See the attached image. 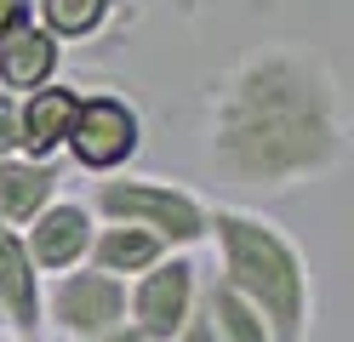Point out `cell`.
I'll list each match as a JSON object with an SVG mask.
<instances>
[{
	"instance_id": "6da1fadb",
	"label": "cell",
	"mask_w": 354,
	"mask_h": 342,
	"mask_svg": "<svg viewBox=\"0 0 354 342\" xmlns=\"http://www.w3.org/2000/svg\"><path fill=\"white\" fill-rule=\"evenodd\" d=\"M348 114L337 75L303 46H263L212 91L206 166L240 194H292L337 171Z\"/></svg>"
},
{
	"instance_id": "7a4b0ae2",
	"label": "cell",
	"mask_w": 354,
	"mask_h": 342,
	"mask_svg": "<svg viewBox=\"0 0 354 342\" xmlns=\"http://www.w3.org/2000/svg\"><path fill=\"white\" fill-rule=\"evenodd\" d=\"M206 234H217V280L234 296H246L274 342H308L315 331V280L303 251L280 234L269 217L217 205L206 211Z\"/></svg>"
},
{
	"instance_id": "3957f363",
	"label": "cell",
	"mask_w": 354,
	"mask_h": 342,
	"mask_svg": "<svg viewBox=\"0 0 354 342\" xmlns=\"http://www.w3.org/2000/svg\"><path fill=\"white\" fill-rule=\"evenodd\" d=\"M97 211L109 222H126V228H143L154 234L166 251L171 245H194L206 240V205L194 200L189 189L160 177H120V182H97Z\"/></svg>"
},
{
	"instance_id": "277c9868",
	"label": "cell",
	"mask_w": 354,
	"mask_h": 342,
	"mask_svg": "<svg viewBox=\"0 0 354 342\" xmlns=\"http://www.w3.org/2000/svg\"><path fill=\"white\" fill-rule=\"evenodd\" d=\"M40 325H52L63 342H97L126 325V285L97 268H69L40 285Z\"/></svg>"
},
{
	"instance_id": "5b68a950",
	"label": "cell",
	"mask_w": 354,
	"mask_h": 342,
	"mask_svg": "<svg viewBox=\"0 0 354 342\" xmlns=\"http://www.w3.org/2000/svg\"><path fill=\"white\" fill-rule=\"evenodd\" d=\"M194 303H201V268L171 251L138 280H126V325H138L154 342H171L177 325L194 314Z\"/></svg>"
},
{
	"instance_id": "8992f818",
	"label": "cell",
	"mask_w": 354,
	"mask_h": 342,
	"mask_svg": "<svg viewBox=\"0 0 354 342\" xmlns=\"http://www.w3.org/2000/svg\"><path fill=\"white\" fill-rule=\"evenodd\" d=\"M63 143H69V154L86 171H115L138 154V114L120 97H80Z\"/></svg>"
},
{
	"instance_id": "52a82bcc",
	"label": "cell",
	"mask_w": 354,
	"mask_h": 342,
	"mask_svg": "<svg viewBox=\"0 0 354 342\" xmlns=\"http://www.w3.org/2000/svg\"><path fill=\"white\" fill-rule=\"evenodd\" d=\"M92 234H97V222H92V211H86V205H75V200H52L46 211L29 222L24 251H29L35 274H69V268L86 263Z\"/></svg>"
},
{
	"instance_id": "ba28073f",
	"label": "cell",
	"mask_w": 354,
	"mask_h": 342,
	"mask_svg": "<svg viewBox=\"0 0 354 342\" xmlns=\"http://www.w3.org/2000/svg\"><path fill=\"white\" fill-rule=\"evenodd\" d=\"M0 314L12 336H40V274L24 251V234L0 222Z\"/></svg>"
},
{
	"instance_id": "9c48e42d",
	"label": "cell",
	"mask_w": 354,
	"mask_h": 342,
	"mask_svg": "<svg viewBox=\"0 0 354 342\" xmlns=\"http://www.w3.org/2000/svg\"><path fill=\"white\" fill-rule=\"evenodd\" d=\"M57 200V166L46 160H0V222H35Z\"/></svg>"
},
{
	"instance_id": "30bf717a",
	"label": "cell",
	"mask_w": 354,
	"mask_h": 342,
	"mask_svg": "<svg viewBox=\"0 0 354 342\" xmlns=\"http://www.w3.org/2000/svg\"><path fill=\"white\" fill-rule=\"evenodd\" d=\"M166 257V245L154 240V234H143V228H126V222H109V228H97L92 234V251H86V268H97V274H109V280H138L143 268H154Z\"/></svg>"
},
{
	"instance_id": "8fae6325",
	"label": "cell",
	"mask_w": 354,
	"mask_h": 342,
	"mask_svg": "<svg viewBox=\"0 0 354 342\" xmlns=\"http://www.w3.org/2000/svg\"><path fill=\"white\" fill-rule=\"evenodd\" d=\"M80 108V91L69 86H40L29 103H17V120H24V149L29 160H46L63 137H69V120Z\"/></svg>"
},
{
	"instance_id": "7c38bea8",
	"label": "cell",
	"mask_w": 354,
	"mask_h": 342,
	"mask_svg": "<svg viewBox=\"0 0 354 342\" xmlns=\"http://www.w3.org/2000/svg\"><path fill=\"white\" fill-rule=\"evenodd\" d=\"M57 68V46L52 35H35V29H12L0 40V86L12 91H40Z\"/></svg>"
},
{
	"instance_id": "4fadbf2b",
	"label": "cell",
	"mask_w": 354,
	"mask_h": 342,
	"mask_svg": "<svg viewBox=\"0 0 354 342\" xmlns=\"http://www.w3.org/2000/svg\"><path fill=\"white\" fill-rule=\"evenodd\" d=\"M201 291H206V314H212L217 342H274V336H269V325L257 319V308L246 303V296H234L223 280H217V274H212Z\"/></svg>"
},
{
	"instance_id": "5bb4252c",
	"label": "cell",
	"mask_w": 354,
	"mask_h": 342,
	"mask_svg": "<svg viewBox=\"0 0 354 342\" xmlns=\"http://www.w3.org/2000/svg\"><path fill=\"white\" fill-rule=\"evenodd\" d=\"M46 6V23L57 35H92L97 23H103V6L109 0H40Z\"/></svg>"
},
{
	"instance_id": "9a60e30c",
	"label": "cell",
	"mask_w": 354,
	"mask_h": 342,
	"mask_svg": "<svg viewBox=\"0 0 354 342\" xmlns=\"http://www.w3.org/2000/svg\"><path fill=\"white\" fill-rule=\"evenodd\" d=\"M206 285V280H201ZM171 342H217V331H212V314H206V291H201V303H194V314L177 325V336Z\"/></svg>"
},
{
	"instance_id": "2e32d148",
	"label": "cell",
	"mask_w": 354,
	"mask_h": 342,
	"mask_svg": "<svg viewBox=\"0 0 354 342\" xmlns=\"http://www.w3.org/2000/svg\"><path fill=\"white\" fill-rule=\"evenodd\" d=\"M24 149V120H17V103L0 97V160H12Z\"/></svg>"
},
{
	"instance_id": "e0dca14e",
	"label": "cell",
	"mask_w": 354,
	"mask_h": 342,
	"mask_svg": "<svg viewBox=\"0 0 354 342\" xmlns=\"http://www.w3.org/2000/svg\"><path fill=\"white\" fill-rule=\"evenodd\" d=\"M24 6H29V0H0V40H6L17 23H24Z\"/></svg>"
},
{
	"instance_id": "ac0fdd59",
	"label": "cell",
	"mask_w": 354,
	"mask_h": 342,
	"mask_svg": "<svg viewBox=\"0 0 354 342\" xmlns=\"http://www.w3.org/2000/svg\"><path fill=\"white\" fill-rule=\"evenodd\" d=\"M97 342H154V336H143L138 325H115V331H109V336H97Z\"/></svg>"
},
{
	"instance_id": "d6986e66",
	"label": "cell",
	"mask_w": 354,
	"mask_h": 342,
	"mask_svg": "<svg viewBox=\"0 0 354 342\" xmlns=\"http://www.w3.org/2000/svg\"><path fill=\"white\" fill-rule=\"evenodd\" d=\"M0 336H12V325H6V314H0Z\"/></svg>"
},
{
	"instance_id": "ffe728a7",
	"label": "cell",
	"mask_w": 354,
	"mask_h": 342,
	"mask_svg": "<svg viewBox=\"0 0 354 342\" xmlns=\"http://www.w3.org/2000/svg\"><path fill=\"white\" fill-rule=\"evenodd\" d=\"M12 342H46V336H12Z\"/></svg>"
},
{
	"instance_id": "44dd1931",
	"label": "cell",
	"mask_w": 354,
	"mask_h": 342,
	"mask_svg": "<svg viewBox=\"0 0 354 342\" xmlns=\"http://www.w3.org/2000/svg\"><path fill=\"white\" fill-rule=\"evenodd\" d=\"M52 342H63V336H52Z\"/></svg>"
}]
</instances>
